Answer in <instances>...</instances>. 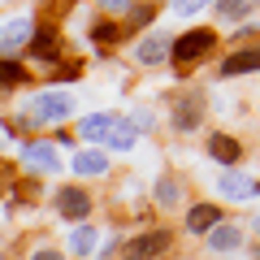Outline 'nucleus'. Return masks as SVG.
<instances>
[{"mask_svg":"<svg viewBox=\"0 0 260 260\" xmlns=\"http://www.w3.org/2000/svg\"><path fill=\"white\" fill-rule=\"evenodd\" d=\"M213 48H217V30L195 26V30H186V35L174 39V48H169V61H174V65H195V61H204Z\"/></svg>","mask_w":260,"mask_h":260,"instance_id":"f257e3e1","label":"nucleus"},{"mask_svg":"<svg viewBox=\"0 0 260 260\" xmlns=\"http://www.w3.org/2000/svg\"><path fill=\"white\" fill-rule=\"evenodd\" d=\"M74 113V95L70 91H39L30 100V121L35 126H48V121H65Z\"/></svg>","mask_w":260,"mask_h":260,"instance_id":"f03ea898","label":"nucleus"},{"mask_svg":"<svg viewBox=\"0 0 260 260\" xmlns=\"http://www.w3.org/2000/svg\"><path fill=\"white\" fill-rule=\"evenodd\" d=\"M204 95H182V100H174V113H169V121H174V130H182V135H191V130L204 126Z\"/></svg>","mask_w":260,"mask_h":260,"instance_id":"7ed1b4c3","label":"nucleus"},{"mask_svg":"<svg viewBox=\"0 0 260 260\" xmlns=\"http://www.w3.org/2000/svg\"><path fill=\"white\" fill-rule=\"evenodd\" d=\"M221 78H239V74H260V48L247 44V48H234L230 56L221 61V70H217Z\"/></svg>","mask_w":260,"mask_h":260,"instance_id":"20e7f679","label":"nucleus"},{"mask_svg":"<svg viewBox=\"0 0 260 260\" xmlns=\"http://www.w3.org/2000/svg\"><path fill=\"white\" fill-rule=\"evenodd\" d=\"M169 243H174L169 230H148V234H139L135 243H126V260H152V256H160Z\"/></svg>","mask_w":260,"mask_h":260,"instance_id":"39448f33","label":"nucleus"},{"mask_svg":"<svg viewBox=\"0 0 260 260\" xmlns=\"http://www.w3.org/2000/svg\"><path fill=\"white\" fill-rule=\"evenodd\" d=\"M56 213H61L65 221H83V217L91 213V195H87L83 186H65V191H56Z\"/></svg>","mask_w":260,"mask_h":260,"instance_id":"423d86ee","label":"nucleus"},{"mask_svg":"<svg viewBox=\"0 0 260 260\" xmlns=\"http://www.w3.org/2000/svg\"><path fill=\"white\" fill-rule=\"evenodd\" d=\"M208 156L217 160V165H239L243 160V139H234V135H225V130H213L208 135Z\"/></svg>","mask_w":260,"mask_h":260,"instance_id":"0eeeda50","label":"nucleus"},{"mask_svg":"<svg viewBox=\"0 0 260 260\" xmlns=\"http://www.w3.org/2000/svg\"><path fill=\"white\" fill-rule=\"evenodd\" d=\"M169 48H174L169 35H148L143 44H135V61L139 65H160V61H169Z\"/></svg>","mask_w":260,"mask_h":260,"instance_id":"6e6552de","label":"nucleus"},{"mask_svg":"<svg viewBox=\"0 0 260 260\" xmlns=\"http://www.w3.org/2000/svg\"><path fill=\"white\" fill-rule=\"evenodd\" d=\"M208 239V247L213 251H234V247H243V225H234V221H217L213 230L204 234Z\"/></svg>","mask_w":260,"mask_h":260,"instance_id":"1a4fd4ad","label":"nucleus"},{"mask_svg":"<svg viewBox=\"0 0 260 260\" xmlns=\"http://www.w3.org/2000/svg\"><path fill=\"white\" fill-rule=\"evenodd\" d=\"M217 221H221V208L208 204V200H204V204H191V213H186V230H191V234H208Z\"/></svg>","mask_w":260,"mask_h":260,"instance_id":"9d476101","label":"nucleus"},{"mask_svg":"<svg viewBox=\"0 0 260 260\" xmlns=\"http://www.w3.org/2000/svg\"><path fill=\"white\" fill-rule=\"evenodd\" d=\"M135 139H139V126H135V121H113V130H109V135H104V143H109V148L113 152H130V148H135Z\"/></svg>","mask_w":260,"mask_h":260,"instance_id":"9b49d317","label":"nucleus"},{"mask_svg":"<svg viewBox=\"0 0 260 260\" xmlns=\"http://www.w3.org/2000/svg\"><path fill=\"white\" fill-rule=\"evenodd\" d=\"M74 174L104 178V174H109V156H104V152H74Z\"/></svg>","mask_w":260,"mask_h":260,"instance_id":"f8f14e48","label":"nucleus"},{"mask_svg":"<svg viewBox=\"0 0 260 260\" xmlns=\"http://www.w3.org/2000/svg\"><path fill=\"white\" fill-rule=\"evenodd\" d=\"M217 186H221V195H230V200H247V195L256 191V182H251L247 174H234V165H230V174L217 178Z\"/></svg>","mask_w":260,"mask_h":260,"instance_id":"ddd939ff","label":"nucleus"},{"mask_svg":"<svg viewBox=\"0 0 260 260\" xmlns=\"http://www.w3.org/2000/svg\"><path fill=\"white\" fill-rule=\"evenodd\" d=\"M30 35V18H9L5 26H0V48L9 52V48H22Z\"/></svg>","mask_w":260,"mask_h":260,"instance_id":"4468645a","label":"nucleus"},{"mask_svg":"<svg viewBox=\"0 0 260 260\" xmlns=\"http://www.w3.org/2000/svg\"><path fill=\"white\" fill-rule=\"evenodd\" d=\"M26 160L35 169H44V174H56L61 169V156H56V148H48V143H30L26 148Z\"/></svg>","mask_w":260,"mask_h":260,"instance_id":"2eb2a0df","label":"nucleus"},{"mask_svg":"<svg viewBox=\"0 0 260 260\" xmlns=\"http://www.w3.org/2000/svg\"><path fill=\"white\" fill-rule=\"evenodd\" d=\"M113 113H91V117H83L78 121V135H83V139H104V135H109L113 130Z\"/></svg>","mask_w":260,"mask_h":260,"instance_id":"dca6fc26","label":"nucleus"},{"mask_svg":"<svg viewBox=\"0 0 260 260\" xmlns=\"http://www.w3.org/2000/svg\"><path fill=\"white\" fill-rule=\"evenodd\" d=\"M178 200H182V182H178V178H160V182H156V204L160 208H174Z\"/></svg>","mask_w":260,"mask_h":260,"instance_id":"f3484780","label":"nucleus"},{"mask_svg":"<svg viewBox=\"0 0 260 260\" xmlns=\"http://www.w3.org/2000/svg\"><path fill=\"white\" fill-rule=\"evenodd\" d=\"M91 247H95V230L91 225H78V230L70 234V251H74V256H91Z\"/></svg>","mask_w":260,"mask_h":260,"instance_id":"a211bd4d","label":"nucleus"},{"mask_svg":"<svg viewBox=\"0 0 260 260\" xmlns=\"http://www.w3.org/2000/svg\"><path fill=\"white\" fill-rule=\"evenodd\" d=\"M256 9V0H217V13L221 18H247Z\"/></svg>","mask_w":260,"mask_h":260,"instance_id":"6ab92c4d","label":"nucleus"},{"mask_svg":"<svg viewBox=\"0 0 260 260\" xmlns=\"http://www.w3.org/2000/svg\"><path fill=\"white\" fill-rule=\"evenodd\" d=\"M117 26H113V22H95V26H91V44L95 48H113V44H117Z\"/></svg>","mask_w":260,"mask_h":260,"instance_id":"aec40b11","label":"nucleus"},{"mask_svg":"<svg viewBox=\"0 0 260 260\" xmlns=\"http://www.w3.org/2000/svg\"><path fill=\"white\" fill-rule=\"evenodd\" d=\"M56 30H39V39H35V56H44V61H52L56 56Z\"/></svg>","mask_w":260,"mask_h":260,"instance_id":"412c9836","label":"nucleus"},{"mask_svg":"<svg viewBox=\"0 0 260 260\" xmlns=\"http://www.w3.org/2000/svg\"><path fill=\"white\" fill-rule=\"evenodd\" d=\"M18 83H26V70L13 61H0V87H18Z\"/></svg>","mask_w":260,"mask_h":260,"instance_id":"4be33fe9","label":"nucleus"},{"mask_svg":"<svg viewBox=\"0 0 260 260\" xmlns=\"http://www.w3.org/2000/svg\"><path fill=\"white\" fill-rule=\"evenodd\" d=\"M152 5H135V9H130V22H135V26H143V22H152Z\"/></svg>","mask_w":260,"mask_h":260,"instance_id":"5701e85b","label":"nucleus"},{"mask_svg":"<svg viewBox=\"0 0 260 260\" xmlns=\"http://www.w3.org/2000/svg\"><path fill=\"white\" fill-rule=\"evenodd\" d=\"M204 5H208V0H178L174 9H178V13H182V18H186V13H200V9H204Z\"/></svg>","mask_w":260,"mask_h":260,"instance_id":"b1692460","label":"nucleus"},{"mask_svg":"<svg viewBox=\"0 0 260 260\" xmlns=\"http://www.w3.org/2000/svg\"><path fill=\"white\" fill-rule=\"evenodd\" d=\"M100 5H104L109 13H126V9H130V0H100Z\"/></svg>","mask_w":260,"mask_h":260,"instance_id":"393cba45","label":"nucleus"},{"mask_svg":"<svg viewBox=\"0 0 260 260\" xmlns=\"http://www.w3.org/2000/svg\"><path fill=\"white\" fill-rule=\"evenodd\" d=\"M30 260H65V256H61V251H52V247H44V251H35Z\"/></svg>","mask_w":260,"mask_h":260,"instance_id":"a878e982","label":"nucleus"},{"mask_svg":"<svg viewBox=\"0 0 260 260\" xmlns=\"http://www.w3.org/2000/svg\"><path fill=\"white\" fill-rule=\"evenodd\" d=\"M247 225H251V230L260 234V213H251V221H247Z\"/></svg>","mask_w":260,"mask_h":260,"instance_id":"bb28decb","label":"nucleus"},{"mask_svg":"<svg viewBox=\"0 0 260 260\" xmlns=\"http://www.w3.org/2000/svg\"><path fill=\"white\" fill-rule=\"evenodd\" d=\"M256 191H260V182H256Z\"/></svg>","mask_w":260,"mask_h":260,"instance_id":"cd10ccee","label":"nucleus"}]
</instances>
